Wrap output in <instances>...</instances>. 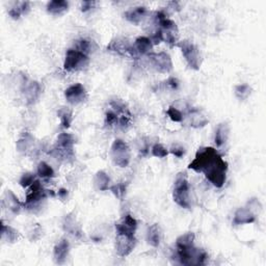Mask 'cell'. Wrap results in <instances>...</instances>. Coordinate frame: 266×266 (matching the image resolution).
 I'll use <instances>...</instances> for the list:
<instances>
[{
	"mask_svg": "<svg viewBox=\"0 0 266 266\" xmlns=\"http://www.w3.org/2000/svg\"><path fill=\"white\" fill-rule=\"evenodd\" d=\"M0 233H2V241L7 244H15L20 237L19 232L13 227L6 225L4 221H2V231Z\"/></svg>",
	"mask_w": 266,
	"mask_h": 266,
	"instance_id": "obj_27",
	"label": "cell"
},
{
	"mask_svg": "<svg viewBox=\"0 0 266 266\" xmlns=\"http://www.w3.org/2000/svg\"><path fill=\"white\" fill-rule=\"evenodd\" d=\"M2 205L4 210L8 211L9 214L13 216H17L20 214V211L23 207V204L19 201V199L16 197V195L12 191H7L4 195Z\"/></svg>",
	"mask_w": 266,
	"mask_h": 266,
	"instance_id": "obj_16",
	"label": "cell"
},
{
	"mask_svg": "<svg viewBox=\"0 0 266 266\" xmlns=\"http://www.w3.org/2000/svg\"><path fill=\"white\" fill-rule=\"evenodd\" d=\"M176 46L180 48L182 56L188 66L192 70H200L203 60L199 47L191 40H183L181 42H178Z\"/></svg>",
	"mask_w": 266,
	"mask_h": 266,
	"instance_id": "obj_5",
	"label": "cell"
},
{
	"mask_svg": "<svg viewBox=\"0 0 266 266\" xmlns=\"http://www.w3.org/2000/svg\"><path fill=\"white\" fill-rule=\"evenodd\" d=\"M147 15H148V10L146 7L131 8L130 10L124 13L125 19L130 23L136 25L141 24L144 21V19L147 17Z\"/></svg>",
	"mask_w": 266,
	"mask_h": 266,
	"instance_id": "obj_23",
	"label": "cell"
},
{
	"mask_svg": "<svg viewBox=\"0 0 266 266\" xmlns=\"http://www.w3.org/2000/svg\"><path fill=\"white\" fill-rule=\"evenodd\" d=\"M110 191L114 194V196H115L116 198H118L119 200H122V199L125 197V195H126V191H127L126 184L123 183V182L114 184V185L111 186Z\"/></svg>",
	"mask_w": 266,
	"mask_h": 266,
	"instance_id": "obj_36",
	"label": "cell"
},
{
	"mask_svg": "<svg viewBox=\"0 0 266 266\" xmlns=\"http://www.w3.org/2000/svg\"><path fill=\"white\" fill-rule=\"evenodd\" d=\"M16 149L20 154L32 155L37 150L35 137L30 132H23L16 143Z\"/></svg>",
	"mask_w": 266,
	"mask_h": 266,
	"instance_id": "obj_15",
	"label": "cell"
},
{
	"mask_svg": "<svg viewBox=\"0 0 266 266\" xmlns=\"http://www.w3.org/2000/svg\"><path fill=\"white\" fill-rule=\"evenodd\" d=\"M58 196H59V198H60L62 201H66V200L68 199L69 192H68V190H66V189H61V190L59 191V193H58Z\"/></svg>",
	"mask_w": 266,
	"mask_h": 266,
	"instance_id": "obj_44",
	"label": "cell"
},
{
	"mask_svg": "<svg viewBox=\"0 0 266 266\" xmlns=\"http://www.w3.org/2000/svg\"><path fill=\"white\" fill-rule=\"evenodd\" d=\"M65 98L71 105H78L86 102L89 98L87 89L82 84H74L65 91Z\"/></svg>",
	"mask_w": 266,
	"mask_h": 266,
	"instance_id": "obj_14",
	"label": "cell"
},
{
	"mask_svg": "<svg viewBox=\"0 0 266 266\" xmlns=\"http://www.w3.org/2000/svg\"><path fill=\"white\" fill-rule=\"evenodd\" d=\"M234 94L239 101H246L252 94V88L248 84L237 85L234 88Z\"/></svg>",
	"mask_w": 266,
	"mask_h": 266,
	"instance_id": "obj_34",
	"label": "cell"
},
{
	"mask_svg": "<svg viewBox=\"0 0 266 266\" xmlns=\"http://www.w3.org/2000/svg\"><path fill=\"white\" fill-rule=\"evenodd\" d=\"M174 202L184 209H190L192 207L191 198V185L185 173H179L176 177L173 190Z\"/></svg>",
	"mask_w": 266,
	"mask_h": 266,
	"instance_id": "obj_2",
	"label": "cell"
},
{
	"mask_svg": "<svg viewBox=\"0 0 266 266\" xmlns=\"http://www.w3.org/2000/svg\"><path fill=\"white\" fill-rule=\"evenodd\" d=\"M95 46L96 45H95L94 41H92L90 39H85V38L79 39V40L75 41V43H74V49L85 53V55H87L89 57L91 53L94 52Z\"/></svg>",
	"mask_w": 266,
	"mask_h": 266,
	"instance_id": "obj_30",
	"label": "cell"
},
{
	"mask_svg": "<svg viewBox=\"0 0 266 266\" xmlns=\"http://www.w3.org/2000/svg\"><path fill=\"white\" fill-rule=\"evenodd\" d=\"M163 42L170 46H175L179 42V30L177 24L170 18H165L156 23Z\"/></svg>",
	"mask_w": 266,
	"mask_h": 266,
	"instance_id": "obj_9",
	"label": "cell"
},
{
	"mask_svg": "<svg viewBox=\"0 0 266 266\" xmlns=\"http://www.w3.org/2000/svg\"><path fill=\"white\" fill-rule=\"evenodd\" d=\"M37 176L42 179H51L56 177V172L50 165L45 162H41L37 168Z\"/></svg>",
	"mask_w": 266,
	"mask_h": 266,
	"instance_id": "obj_32",
	"label": "cell"
},
{
	"mask_svg": "<svg viewBox=\"0 0 266 266\" xmlns=\"http://www.w3.org/2000/svg\"><path fill=\"white\" fill-rule=\"evenodd\" d=\"M111 178L108 175V173H105L104 171H99L94 177V184L96 186V189L101 192H106L110 191L111 189Z\"/></svg>",
	"mask_w": 266,
	"mask_h": 266,
	"instance_id": "obj_29",
	"label": "cell"
},
{
	"mask_svg": "<svg viewBox=\"0 0 266 266\" xmlns=\"http://www.w3.org/2000/svg\"><path fill=\"white\" fill-rule=\"evenodd\" d=\"M70 254V244L66 238H62L53 249V260L57 264L66 263Z\"/></svg>",
	"mask_w": 266,
	"mask_h": 266,
	"instance_id": "obj_21",
	"label": "cell"
},
{
	"mask_svg": "<svg viewBox=\"0 0 266 266\" xmlns=\"http://www.w3.org/2000/svg\"><path fill=\"white\" fill-rule=\"evenodd\" d=\"M163 230L158 224H154L151 227H149L147 232V242L151 247L157 248L161 246L163 241Z\"/></svg>",
	"mask_w": 266,
	"mask_h": 266,
	"instance_id": "obj_24",
	"label": "cell"
},
{
	"mask_svg": "<svg viewBox=\"0 0 266 266\" xmlns=\"http://www.w3.org/2000/svg\"><path fill=\"white\" fill-rule=\"evenodd\" d=\"M230 137V127L228 125V123L224 122L221 123L217 130H216V135H215V143L217 145V147L220 149L222 147H224Z\"/></svg>",
	"mask_w": 266,
	"mask_h": 266,
	"instance_id": "obj_26",
	"label": "cell"
},
{
	"mask_svg": "<svg viewBox=\"0 0 266 266\" xmlns=\"http://www.w3.org/2000/svg\"><path fill=\"white\" fill-rule=\"evenodd\" d=\"M69 10V3L65 0H52L46 6V11L52 16H62Z\"/></svg>",
	"mask_w": 266,
	"mask_h": 266,
	"instance_id": "obj_25",
	"label": "cell"
},
{
	"mask_svg": "<svg viewBox=\"0 0 266 266\" xmlns=\"http://www.w3.org/2000/svg\"><path fill=\"white\" fill-rule=\"evenodd\" d=\"M90 57L74 48H70L66 52L64 69L68 72H78L87 69L90 65Z\"/></svg>",
	"mask_w": 266,
	"mask_h": 266,
	"instance_id": "obj_7",
	"label": "cell"
},
{
	"mask_svg": "<svg viewBox=\"0 0 266 266\" xmlns=\"http://www.w3.org/2000/svg\"><path fill=\"white\" fill-rule=\"evenodd\" d=\"M37 180V175L34 173H24L20 180H19V184L20 186H22L23 189H29L30 186Z\"/></svg>",
	"mask_w": 266,
	"mask_h": 266,
	"instance_id": "obj_37",
	"label": "cell"
},
{
	"mask_svg": "<svg viewBox=\"0 0 266 266\" xmlns=\"http://www.w3.org/2000/svg\"><path fill=\"white\" fill-rule=\"evenodd\" d=\"M49 192L50 191H47L43 188L41 181L37 179L29 188L25 202L23 203L24 208L33 212V214H37L43 207V203H45L46 199L50 196Z\"/></svg>",
	"mask_w": 266,
	"mask_h": 266,
	"instance_id": "obj_1",
	"label": "cell"
},
{
	"mask_svg": "<svg viewBox=\"0 0 266 266\" xmlns=\"http://www.w3.org/2000/svg\"><path fill=\"white\" fill-rule=\"evenodd\" d=\"M21 94L28 105L36 104L42 96L43 89L40 83L36 81H30L26 77H23L20 85Z\"/></svg>",
	"mask_w": 266,
	"mask_h": 266,
	"instance_id": "obj_10",
	"label": "cell"
},
{
	"mask_svg": "<svg viewBox=\"0 0 266 266\" xmlns=\"http://www.w3.org/2000/svg\"><path fill=\"white\" fill-rule=\"evenodd\" d=\"M58 117L61 121V126L64 129L70 128L72 122H73V113L68 108H61L58 112Z\"/></svg>",
	"mask_w": 266,
	"mask_h": 266,
	"instance_id": "obj_33",
	"label": "cell"
},
{
	"mask_svg": "<svg viewBox=\"0 0 266 266\" xmlns=\"http://www.w3.org/2000/svg\"><path fill=\"white\" fill-rule=\"evenodd\" d=\"M31 11V4L28 2L15 3L14 6L9 10V15L14 20H19L22 16L28 15Z\"/></svg>",
	"mask_w": 266,
	"mask_h": 266,
	"instance_id": "obj_28",
	"label": "cell"
},
{
	"mask_svg": "<svg viewBox=\"0 0 266 266\" xmlns=\"http://www.w3.org/2000/svg\"><path fill=\"white\" fill-rule=\"evenodd\" d=\"M75 138L71 133L63 132L58 137L57 143L52 149V154L56 158L64 162H71L75 158L74 153Z\"/></svg>",
	"mask_w": 266,
	"mask_h": 266,
	"instance_id": "obj_3",
	"label": "cell"
},
{
	"mask_svg": "<svg viewBox=\"0 0 266 266\" xmlns=\"http://www.w3.org/2000/svg\"><path fill=\"white\" fill-rule=\"evenodd\" d=\"M113 163L119 168H127L131 162L132 152L127 143L122 140H116L111 149Z\"/></svg>",
	"mask_w": 266,
	"mask_h": 266,
	"instance_id": "obj_8",
	"label": "cell"
},
{
	"mask_svg": "<svg viewBox=\"0 0 266 266\" xmlns=\"http://www.w3.org/2000/svg\"><path fill=\"white\" fill-rule=\"evenodd\" d=\"M227 172L228 164L224 161L222 155H220L216 161L205 170L203 174L212 185L216 186L218 189H221L223 188L227 180Z\"/></svg>",
	"mask_w": 266,
	"mask_h": 266,
	"instance_id": "obj_4",
	"label": "cell"
},
{
	"mask_svg": "<svg viewBox=\"0 0 266 266\" xmlns=\"http://www.w3.org/2000/svg\"><path fill=\"white\" fill-rule=\"evenodd\" d=\"M132 43L124 37H117L113 39L108 45V51L114 52L119 56H129Z\"/></svg>",
	"mask_w": 266,
	"mask_h": 266,
	"instance_id": "obj_17",
	"label": "cell"
},
{
	"mask_svg": "<svg viewBox=\"0 0 266 266\" xmlns=\"http://www.w3.org/2000/svg\"><path fill=\"white\" fill-rule=\"evenodd\" d=\"M195 234L193 232H188L180 235L176 241V248L185 249L195 246Z\"/></svg>",
	"mask_w": 266,
	"mask_h": 266,
	"instance_id": "obj_31",
	"label": "cell"
},
{
	"mask_svg": "<svg viewBox=\"0 0 266 266\" xmlns=\"http://www.w3.org/2000/svg\"><path fill=\"white\" fill-rule=\"evenodd\" d=\"M137 247L136 235L117 233L116 236V252L120 257H127Z\"/></svg>",
	"mask_w": 266,
	"mask_h": 266,
	"instance_id": "obj_12",
	"label": "cell"
},
{
	"mask_svg": "<svg viewBox=\"0 0 266 266\" xmlns=\"http://www.w3.org/2000/svg\"><path fill=\"white\" fill-rule=\"evenodd\" d=\"M151 152H152V155L154 157H157V158H165L169 155V150L162 144H155L152 146L151 148Z\"/></svg>",
	"mask_w": 266,
	"mask_h": 266,
	"instance_id": "obj_38",
	"label": "cell"
},
{
	"mask_svg": "<svg viewBox=\"0 0 266 266\" xmlns=\"http://www.w3.org/2000/svg\"><path fill=\"white\" fill-rule=\"evenodd\" d=\"M166 84H167L168 88L172 91H177L179 89V85H180L179 81L176 77H170L168 81L166 82Z\"/></svg>",
	"mask_w": 266,
	"mask_h": 266,
	"instance_id": "obj_41",
	"label": "cell"
},
{
	"mask_svg": "<svg viewBox=\"0 0 266 266\" xmlns=\"http://www.w3.org/2000/svg\"><path fill=\"white\" fill-rule=\"evenodd\" d=\"M185 117L188 119V124L192 128H203L209 123V119L205 113L198 109H191Z\"/></svg>",
	"mask_w": 266,
	"mask_h": 266,
	"instance_id": "obj_18",
	"label": "cell"
},
{
	"mask_svg": "<svg viewBox=\"0 0 266 266\" xmlns=\"http://www.w3.org/2000/svg\"><path fill=\"white\" fill-rule=\"evenodd\" d=\"M63 229L65 232L73 235L76 238L83 237V230L81 225L77 222L76 218L72 215H68L63 220Z\"/></svg>",
	"mask_w": 266,
	"mask_h": 266,
	"instance_id": "obj_22",
	"label": "cell"
},
{
	"mask_svg": "<svg viewBox=\"0 0 266 266\" xmlns=\"http://www.w3.org/2000/svg\"><path fill=\"white\" fill-rule=\"evenodd\" d=\"M153 43L149 37H139L132 43L129 57L135 60H140L143 57H148L153 51Z\"/></svg>",
	"mask_w": 266,
	"mask_h": 266,
	"instance_id": "obj_13",
	"label": "cell"
},
{
	"mask_svg": "<svg viewBox=\"0 0 266 266\" xmlns=\"http://www.w3.org/2000/svg\"><path fill=\"white\" fill-rule=\"evenodd\" d=\"M170 152H171L174 156H176V157H178V158H181V157L185 154L184 148L181 147V146H179V145L173 146V147L170 149Z\"/></svg>",
	"mask_w": 266,
	"mask_h": 266,
	"instance_id": "obj_42",
	"label": "cell"
},
{
	"mask_svg": "<svg viewBox=\"0 0 266 266\" xmlns=\"http://www.w3.org/2000/svg\"><path fill=\"white\" fill-rule=\"evenodd\" d=\"M256 216L246 206L238 208L235 212L233 218V225L234 226H242V225H249L256 222Z\"/></svg>",
	"mask_w": 266,
	"mask_h": 266,
	"instance_id": "obj_20",
	"label": "cell"
},
{
	"mask_svg": "<svg viewBox=\"0 0 266 266\" xmlns=\"http://www.w3.org/2000/svg\"><path fill=\"white\" fill-rule=\"evenodd\" d=\"M119 115L113 110H109L105 113V125L109 127H114L119 124Z\"/></svg>",
	"mask_w": 266,
	"mask_h": 266,
	"instance_id": "obj_39",
	"label": "cell"
},
{
	"mask_svg": "<svg viewBox=\"0 0 266 266\" xmlns=\"http://www.w3.org/2000/svg\"><path fill=\"white\" fill-rule=\"evenodd\" d=\"M138 229V221L130 215L122 217V219L116 223L117 233L136 235Z\"/></svg>",
	"mask_w": 266,
	"mask_h": 266,
	"instance_id": "obj_19",
	"label": "cell"
},
{
	"mask_svg": "<svg viewBox=\"0 0 266 266\" xmlns=\"http://www.w3.org/2000/svg\"><path fill=\"white\" fill-rule=\"evenodd\" d=\"M96 5H97L96 2H84V3H82L81 10H82V12L87 13V12L91 11L92 9H94Z\"/></svg>",
	"mask_w": 266,
	"mask_h": 266,
	"instance_id": "obj_43",
	"label": "cell"
},
{
	"mask_svg": "<svg viewBox=\"0 0 266 266\" xmlns=\"http://www.w3.org/2000/svg\"><path fill=\"white\" fill-rule=\"evenodd\" d=\"M167 115L173 122H176V123L183 122L184 118H185V115L179 109H177L176 106H170L167 111Z\"/></svg>",
	"mask_w": 266,
	"mask_h": 266,
	"instance_id": "obj_35",
	"label": "cell"
},
{
	"mask_svg": "<svg viewBox=\"0 0 266 266\" xmlns=\"http://www.w3.org/2000/svg\"><path fill=\"white\" fill-rule=\"evenodd\" d=\"M152 68L162 74H169L173 70V61L168 52H152L147 57Z\"/></svg>",
	"mask_w": 266,
	"mask_h": 266,
	"instance_id": "obj_11",
	"label": "cell"
},
{
	"mask_svg": "<svg viewBox=\"0 0 266 266\" xmlns=\"http://www.w3.org/2000/svg\"><path fill=\"white\" fill-rule=\"evenodd\" d=\"M247 207L253 212V214L257 217V215L260 214V211L262 210V205L259 201V199H251L248 204H247Z\"/></svg>",
	"mask_w": 266,
	"mask_h": 266,
	"instance_id": "obj_40",
	"label": "cell"
},
{
	"mask_svg": "<svg viewBox=\"0 0 266 266\" xmlns=\"http://www.w3.org/2000/svg\"><path fill=\"white\" fill-rule=\"evenodd\" d=\"M219 156L220 153L217 149L212 147H202L197 151L195 159L190 164L189 169L195 171L196 173H204L205 170L214 163Z\"/></svg>",
	"mask_w": 266,
	"mask_h": 266,
	"instance_id": "obj_6",
	"label": "cell"
}]
</instances>
